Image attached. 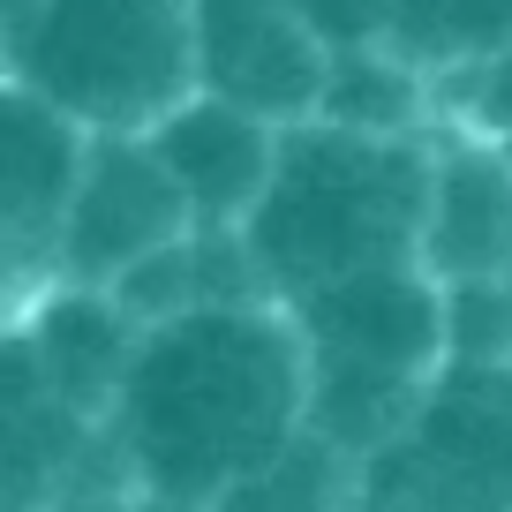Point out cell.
I'll use <instances>...</instances> for the list:
<instances>
[{
    "mask_svg": "<svg viewBox=\"0 0 512 512\" xmlns=\"http://www.w3.org/2000/svg\"><path fill=\"white\" fill-rule=\"evenodd\" d=\"M8 332L31 347V362H38V377H46L53 400H68L91 422H113L151 324L113 287H68V279H53L46 294H31V302L16 309Z\"/></svg>",
    "mask_w": 512,
    "mask_h": 512,
    "instance_id": "obj_8",
    "label": "cell"
},
{
    "mask_svg": "<svg viewBox=\"0 0 512 512\" xmlns=\"http://www.w3.org/2000/svg\"><path fill=\"white\" fill-rule=\"evenodd\" d=\"M83 166H91V136L38 91L8 83V98H0V249H8L16 309L53 287Z\"/></svg>",
    "mask_w": 512,
    "mask_h": 512,
    "instance_id": "obj_7",
    "label": "cell"
},
{
    "mask_svg": "<svg viewBox=\"0 0 512 512\" xmlns=\"http://www.w3.org/2000/svg\"><path fill=\"white\" fill-rule=\"evenodd\" d=\"M151 144H159L166 174L181 181L196 226L241 234V226L256 219V204H264V189H272V174H279V144H287V128H272V121H256V113L226 106V98L196 91L174 121L151 128Z\"/></svg>",
    "mask_w": 512,
    "mask_h": 512,
    "instance_id": "obj_10",
    "label": "cell"
},
{
    "mask_svg": "<svg viewBox=\"0 0 512 512\" xmlns=\"http://www.w3.org/2000/svg\"><path fill=\"white\" fill-rule=\"evenodd\" d=\"M317 38L332 53H354V46H392V0H294Z\"/></svg>",
    "mask_w": 512,
    "mask_h": 512,
    "instance_id": "obj_17",
    "label": "cell"
},
{
    "mask_svg": "<svg viewBox=\"0 0 512 512\" xmlns=\"http://www.w3.org/2000/svg\"><path fill=\"white\" fill-rule=\"evenodd\" d=\"M196 234V211L181 181L166 174L151 136H91V166H83L76 211L61 234V264L53 279L68 287H121L136 264Z\"/></svg>",
    "mask_w": 512,
    "mask_h": 512,
    "instance_id": "obj_5",
    "label": "cell"
},
{
    "mask_svg": "<svg viewBox=\"0 0 512 512\" xmlns=\"http://www.w3.org/2000/svg\"><path fill=\"white\" fill-rule=\"evenodd\" d=\"M317 121L362 128V136H430V68H415L400 46L332 53V91Z\"/></svg>",
    "mask_w": 512,
    "mask_h": 512,
    "instance_id": "obj_12",
    "label": "cell"
},
{
    "mask_svg": "<svg viewBox=\"0 0 512 512\" xmlns=\"http://www.w3.org/2000/svg\"><path fill=\"white\" fill-rule=\"evenodd\" d=\"M354 512H467V505L430 475V467H422L415 445H400V452H384V460H369Z\"/></svg>",
    "mask_w": 512,
    "mask_h": 512,
    "instance_id": "obj_16",
    "label": "cell"
},
{
    "mask_svg": "<svg viewBox=\"0 0 512 512\" xmlns=\"http://www.w3.org/2000/svg\"><path fill=\"white\" fill-rule=\"evenodd\" d=\"M437 181V136H362L339 121H302L279 144V174L256 204L249 256L279 302H302L354 272L422 264Z\"/></svg>",
    "mask_w": 512,
    "mask_h": 512,
    "instance_id": "obj_2",
    "label": "cell"
},
{
    "mask_svg": "<svg viewBox=\"0 0 512 512\" xmlns=\"http://www.w3.org/2000/svg\"><path fill=\"white\" fill-rule=\"evenodd\" d=\"M467 128H482V136H497V144L512 151V53L505 61H490V68H475L467 76Z\"/></svg>",
    "mask_w": 512,
    "mask_h": 512,
    "instance_id": "obj_18",
    "label": "cell"
},
{
    "mask_svg": "<svg viewBox=\"0 0 512 512\" xmlns=\"http://www.w3.org/2000/svg\"><path fill=\"white\" fill-rule=\"evenodd\" d=\"M407 445L467 512H512V369L452 362Z\"/></svg>",
    "mask_w": 512,
    "mask_h": 512,
    "instance_id": "obj_11",
    "label": "cell"
},
{
    "mask_svg": "<svg viewBox=\"0 0 512 512\" xmlns=\"http://www.w3.org/2000/svg\"><path fill=\"white\" fill-rule=\"evenodd\" d=\"M445 332L460 369H512V279L445 287Z\"/></svg>",
    "mask_w": 512,
    "mask_h": 512,
    "instance_id": "obj_15",
    "label": "cell"
},
{
    "mask_svg": "<svg viewBox=\"0 0 512 512\" xmlns=\"http://www.w3.org/2000/svg\"><path fill=\"white\" fill-rule=\"evenodd\" d=\"M61 512H144V497L113 490V497H76V505H61Z\"/></svg>",
    "mask_w": 512,
    "mask_h": 512,
    "instance_id": "obj_19",
    "label": "cell"
},
{
    "mask_svg": "<svg viewBox=\"0 0 512 512\" xmlns=\"http://www.w3.org/2000/svg\"><path fill=\"white\" fill-rule=\"evenodd\" d=\"M309 347V430L354 460H384L415 437L437 377L452 369L445 279L422 264L354 272L287 302Z\"/></svg>",
    "mask_w": 512,
    "mask_h": 512,
    "instance_id": "obj_3",
    "label": "cell"
},
{
    "mask_svg": "<svg viewBox=\"0 0 512 512\" xmlns=\"http://www.w3.org/2000/svg\"><path fill=\"white\" fill-rule=\"evenodd\" d=\"M362 475H369V460H354L332 437L302 430L287 452H272V460L256 467L219 512H354Z\"/></svg>",
    "mask_w": 512,
    "mask_h": 512,
    "instance_id": "obj_14",
    "label": "cell"
},
{
    "mask_svg": "<svg viewBox=\"0 0 512 512\" xmlns=\"http://www.w3.org/2000/svg\"><path fill=\"white\" fill-rule=\"evenodd\" d=\"M8 83L83 136H151L196 83V0H8Z\"/></svg>",
    "mask_w": 512,
    "mask_h": 512,
    "instance_id": "obj_4",
    "label": "cell"
},
{
    "mask_svg": "<svg viewBox=\"0 0 512 512\" xmlns=\"http://www.w3.org/2000/svg\"><path fill=\"white\" fill-rule=\"evenodd\" d=\"M196 83L272 128H302L324 113L332 46L294 0H196Z\"/></svg>",
    "mask_w": 512,
    "mask_h": 512,
    "instance_id": "obj_6",
    "label": "cell"
},
{
    "mask_svg": "<svg viewBox=\"0 0 512 512\" xmlns=\"http://www.w3.org/2000/svg\"><path fill=\"white\" fill-rule=\"evenodd\" d=\"M422 272L445 279V287L512 279V151L467 121L452 136H437Z\"/></svg>",
    "mask_w": 512,
    "mask_h": 512,
    "instance_id": "obj_9",
    "label": "cell"
},
{
    "mask_svg": "<svg viewBox=\"0 0 512 512\" xmlns=\"http://www.w3.org/2000/svg\"><path fill=\"white\" fill-rule=\"evenodd\" d=\"M392 46L430 76H475L512 53V0H392Z\"/></svg>",
    "mask_w": 512,
    "mask_h": 512,
    "instance_id": "obj_13",
    "label": "cell"
},
{
    "mask_svg": "<svg viewBox=\"0 0 512 512\" xmlns=\"http://www.w3.org/2000/svg\"><path fill=\"white\" fill-rule=\"evenodd\" d=\"M144 512H219V505H144Z\"/></svg>",
    "mask_w": 512,
    "mask_h": 512,
    "instance_id": "obj_20",
    "label": "cell"
},
{
    "mask_svg": "<svg viewBox=\"0 0 512 512\" xmlns=\"http://www.w3.org/2000/svg\"><path fill=\"white\" fill-rule=\"evenodd\" d=\"M309 430V347L287 302L189 309L144 332L106 437L144 505H226Z\"/></svg>",
    "mask_w": 512,
    "mask_h": 512,
    "instance_id": "obj_1",
    "label": "cell"
}]
</instances>
